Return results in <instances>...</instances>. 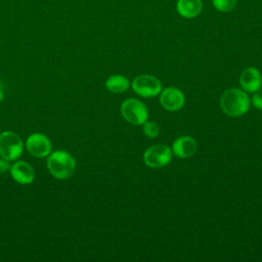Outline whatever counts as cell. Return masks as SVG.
Instances as JSON below:
<instances>
[{
  "label": "cell",
  "mask_w": 262,
  "mask_h": 262,
  "mask_svg": "<svg viewBox=\"0 0 262 262\" xmlns=\"http://www.w3.org/2000/svg\"><path fill=\"white\" fill-rule=\"evenodd\" d=\"M184 94L176 87L165 88L160 93V103L165 110L169 112L180 110L184 105Z\"/></svg>",
  "instance_id": "8"
},
{
  "label": "cell",
  "mask_w": 262,
  "mask_h": 262,
  "mask_svg": "<svg viewBox=\"0 0 262 262\" xmlns=\"http://www.w3.org/2000/svg\"><path fill=\"white\" fill-rule=\"evenodd\" d=\"M142 131H143V133L147 137L156 138L159 135V133H160V128H159V126L155 122L146 120L142 124Z\"/></svg>",
  "instance_id": "14"
},
{
  "label": "cell",
  "mask_w": 262,
  "mask_h": 262,
  "mask_svg": "<svg viewBox=\"0 0 262 262\" xmlns=\"http://www.w3.org/2000/svg\"><path fill=\"white\" fill-rule=\"evenodd\" d=\"M26 147L28 151L36 158L47 157L52 148L50 139L42 133L31 134L26 141Z\"/></svg>",
  "instance_id": "7"
},
{
  "label": "cell",
  "mask_w": 262,
  "mask_h": 262,
  "mask_svg": "<svg viewBox=\"0 0 262 262\" xmlns=\"http://www.w3.org/2000/svg\"><path fill=\"white\" fill-rule=\"evenodd\" d=\"M133 91L141 97L157 96L162 91V84L159 79L150 75H139L132 81Z\"/></svg>",
  "instance_id": "6"
},
{
  "label": "cell",
  "mask_w": 262,
  "mask_h": 262,
  "mask_svg": "<svg viewBox=\"0 0 262 262\" xmlns=\"http://www.w3.org/2000/svg\"><path fill=\"white\" fill-rule=\"evenodd\" d=\"M252 104L256 108L262 111V89L261 88L256 92H254V95L252 96Z\"/></svg>",
  "instance_id": "16"
},
{
  "label": "cell",
  "mask_w": 262,
  "mask_h": 262,
  "mask_svg": "<svg viewBox=\"0 0 262 262\" xmlns=\"http://www.w3.org/2000/svg\"><path fill=\"white\" fill-rule=\"evenodd\" d=\"M196 141L190 136H180L172 144V154L180 159H187L194 155Z\"/></svg>",
  "instance_id": "11"
},
{
  "label": "cell",
  "mask_w": 262,
  "mask_h": 262,
  "mask_svg": "<svg viewBox=\"0 0 262 262\" xmlns=\"http://www.w3.org/2000/svg\"><path fill=\"white\" fill-rule=\"evenodd\" d=\"M24 151L21 138L12 131L0 133V157L7 161H16Z\"/></svg>",
  "instance_id": "3"
},
{
  "label": "cell",
  "mask_w": 262,
  "mask_h": 262,
  "mask_svg": "<svg viewBox=\"0 0 262 262\" xmlns=\"http://www.w3.org/2000/svg\"><path fill=\"white\" fill-rule=\"evenodd\" d=\"M9 161L1 158L0 159V174H3L5 173L7 170L10 169V166H9Z\"/></svg>",
  "instance_id": "17"
},
{
  "label": "cell",
  "mask_w": 262,
  "mask_h": 262,
  "mask_svg": "<svg viewBox=\"0 0 262 262\" xmlns=\"http://www.w3.org/2000/svg\"><path fill=\"white\" fill-rule=\"evenodd\" d=\"M239 84L246 92H256L262 85V76L260 71L254 67L245 69L239 76Z\"/></svg>",
  "instance_id": "9"
},
{
  "label": "cell",
  "mask_w": 262,
  "mask_h": 262,
  "mask_svg": "<svg viewBox=\"0 0 262 262\" xmlns=\"http://www.w3.org/2000/svg\"><path fill=\"white\" fill-rule=\"evenodd\" d=\"M47 169L56 179L64 180L70 178L76 170L74 157L66 150H56L49 155L47 159Z\"/></svg>",
  "instance_id": "2"
},
{
  "label": "cell",
  "mask_w": 262,
  "mask_h": 262,
  "mask_svg": "<svg viewBox=\"0 0 262 262\" xmlns=\"http://www.w3.org/2000/svg\"><path fill=\"white\" fill-rule=\"evenodd\" d=\"M129 80L122 75H114L105 81V87L110 92L122 93L129 88Z\"/></svg>",
  "instance_id": "13"
},
{
  "label": "cell",
  "mask_w": 262,
  "mask_h": 262,
  "mask_svg": "<svg viewBox=\"0 0 262 262\" xmlns=\"http://www.w3.org/2000/svg\"><path fill=\"white\" fill-rule=\"evenodd\" d=\"M223 113L229 117H241L250 110V98L238 88H230L223 92L220 98Z\"/></svg>",
  "instance_id": "1"
},
{
  "label": "cell",
  "mask_w": 262,
  "mask_h": 262,
  "mask_svg": "<svg viewBox=\"0 0 262 262\" xmlns=\"http://www.w3.org/2000/svg\"><path fill=\"white\" fill-rule=\"evenodd\" d=\"M3 97H4V94H3V90H2V86L0 85V101L3 100Z\"/></svg>",
  "instance_id": "18"
},
{
  "label": "cell",
  "mask_w": 262,
  "mask_h": 262,
  "mask_svg": "<svg viewBox=\"0 0 262 262\" xmlns=\"http://www.w3.org/2000/svg\"><path fill=\"white\" fill-rule=\"evenodd\" d=\"M9 170L13 180L19 184H30L34 181L35 171L33 167L25 161L15 162L10 166Z\"/></svg>",
  "instance_id": "10"
},
{
  "label": "cell",
  "mask_w": 262,
  "mask_h": 262,
  "mask_svg": "<svg viewBox=\"0 0 262 262\" xmlns=\"http://www.w3.org/2000/svg\"><path fill=\"white\" fill-rule=\"evenodd\" d=\"M123 118L132 125H142L148 117V111L143 102L135 98H128L121 104Z\"/></svg>",
  "instance_id": "4"
},
{
  "label": "cell",
  "mask_w": 262,
  "mask_h": 262,
  "mask_svg": "<svg viewBox=\"0 0 262 262\" xmlns=\"http://www.w3.org/2000/svg\"><path fill=\"white\" fill-rule=\"evenodd\" d=\"M172 159V149L165 144H154L147 147L143 154L146 166L157 169L165 167Z\"/></svg>",
  "instance_id": "5"
},
{
  "label": "cell",
  "mask_w": 262,
  "mask_h": 262,
  "mask_svg": "<svg viewBox=\"0 0 262 262\" xmlns=\"http://www.w3.org/2000/svg\"><path fill=\"white\" fill-rule=\"evenodd\" d=\"M236 0H213L214 7L221 12H228L235 7Z\"/></svg>",
  "instance_id": "15"
},
{
  "label": "cell",
  "mask_w": 262,
  "mask_h": 262,
  "mask_svg": "<svg viewBox=\"0 0 262 262\" xmlns=\"http://www.w3.org/2000/svg\"><path fill=\"white\" fill-rule=\"evenodd\" d=\"M176 6L178 13L186 18H192L199 15L203 8L201 0H178Z\"/></svg>",
  "instance_id": "12"
}]
</instances>
